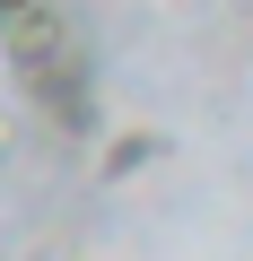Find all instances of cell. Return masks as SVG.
Instances as JSON below:
<instances>
[{"mask_svg": "<svg viewBox=\"0 0 253 261\" xmlns=\"http://www.w3.org/2000/svg\"><path fill=\"white\" fill-rule=\"evenodd\" d=\"M9 157H18V113L0 105V166H9Z\"/></svg>", "mask_w": 253, "mask_h": 261, "instance_id": "4", "label": "cell"}, {"mask_svg": "<svg viewBox=\"0 0 253 261\" xmlns=\"http://www.w3.org/2000/svg\"><path fill=\"white\" fill-rule=\"evenodd\" d=\"M244 9H253V0H244Z\"/></svg>", "mask_w": 253, "mask_h": 261, "instance_id": "5", "label": "cell"}, {"mask_svg": "<svg viewBox=\"0 0 253 261\" xmlns=\"http://www.w3.org/2000/svg\"><path fill=\"white\" fill-rule=\"evenodd\" d=\"M157 157H175V130H113V140H105V183H131Z\"/></svg>", "mask_w": 253, "mask_h": 261, "instance_id": "3", "label": "cell"}, {"mask_svg": "<svg viewBox=\"0 0 253 261\" xmlns=\"http://www.w3.org/2000/svg\"><path fill=\"white\" fill-rule=\"evenodd\" d=\"M9 79H18V105H35V122H53L61 140H96V70L79 44H61L53 61H27Z\"/></svg>", "mask_w": 253, "mask_h": 261, "instance_id": "1", "label": "cell"}, {"mask_svg": "<svg viewBox=\"0 0 253 261\" xmlns=\"http://www.w3.org/2000/svg\"><path fill=\"white\" fill-rule=\"evenodd\" d=\"M70 44V27L53 18V0H0V61L27 70V61H53Z\"/></svg>", "mask_w": 253, "mask_h": 261, "instance_id": "2", "label": "cell"}]
</instances>
